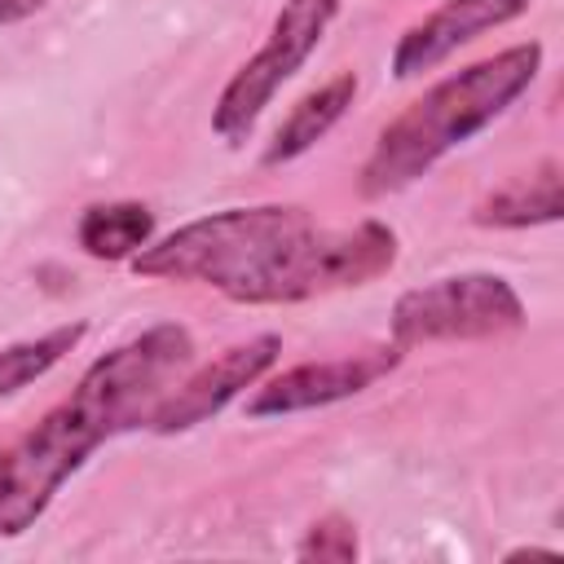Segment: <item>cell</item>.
Wrapping results in <instances>:
<instances>
[{
    "mask_svg": "<svg viewBox=\"0 0 564 564\" xmlns=\"http://www.w3.org/2000/svg\"><path fill=\"white\" fill-rule=\"evenodd\" d=\"M392 264L397 234L383 220L317 229L295 203L225 207L132 256L137 278L198 282L234 304H300L326 291L366 286Z\"/></svg>",
    "mask_w": 564,
    "mask_h": 564,
    "instance_id": "obj_1",
    "label": "cell"
},
{
    "mask_svg": "<svg viewBox=\"0 0 564 564\" xmlns=\"http://www.w3.org/2000/svg\"><path fill=\"white\" fill-rule=\"evenodd\" d=\"M542 70V44H511L485 62H471L441 84H432L414 106H405L375 141L361 163V194L388 198L427 176L449 150L467 145L498 115H507Z\"/></svg>",
    "mask_w": 564,
    "mask_h": 564,
    "instance_id": "obj_3",
    "label": "cell"
},
{
    "mask_svg": "<svg viewBox=\"0 0 564 564\" xmlns=\"http://www.w3.org/2000/svg\"><path fill=\"white\" fill-rule=\"evenodd\" d=\"M533 0H445L436 4L423 22H414L397 48H392V75L397 79H414L432 66H441L449 53H458L463 44H471L485 31H498L507 22H516L520 13H529Z\"/></svg>",
    "mask_w": 564,
    "mask_h": 564,
    "instance_id": "obj_8",
    "label": "cell"
},
{
    "mask_svg": "<svg viewBox=\"0 0 564 564\" xmlns=\"http://www.w3.org/2000/svg\"><path fill=\"white\" fill-rule=\"evenodd\" d=\"M352 97H357V75H352V70H339V75H330L322 88H313L308 97H300V101L291 106V115L278 123L273 141L264 145V167L291 163V159H300L304 150H313V145L348 115Z\"/></svg>",
    "mask_w": 564,
    "mask_h": 564,
    "instance_id": "obj_9",
    "label": "cell"
},
{
    "mask_svg": "<svg viewBox=\"0 0 564 564\" xmlns=\"http://www.w3.org/2000/svg\"><path fill=\"white\" fill-rule=\"evenodd\" d=\"M397 361H401V348L388 344V348H366V352H348V357H330V361L291 366L247 397V419H278V414H300V410H322V405L348 401V397L375 388L383 375H392Z\"/></svg>",
    "mask_w": 564,
    "mask_h": 564,
    "instance_id": "obj_7",
    "label": "cell"
},
{
    "mask_svg": "<svg viewBox=\"0 0 564 564\" xmlns=\"http://www.w3.org/2000/svg\"><path fill=\"white\" fill-rule=\"evenodd\" d=\"M335 13H339V0H286L278 9L264 44L229 75V84L212 106V132L225 145H242L251 137L256 119L278 97V88L317 53Z\"/></svg>",
    "mask_w": 564,
    "mask_h": 564,
    "instance_id": "obj_4",
    "label": "cell"
},
{
    "mask_svg": "<svg viewBox=\"0 0 564 564\" xmlns=\"http://www.w3.org/2000/svg\"><path fill=\"white\" fill-rule=\"evenodd\" d=\"M524 326V300L498 273H454L405 291L392 304V344H449V339H502Z\"/></svg>",
    "mask_w": 564,
    "mask_h": 564,
    "instance_id": "obj_5",
    "label": "cell"
},
{
    "mask_svg": "<svg viewBox=\"0 0 564 564\" xmlns=\"http://www.w3.org/2000/svg\"><path fill=\"white\" fill-rule=\"evenodd\" d=\"M84 322H70V326H53L35 339H18V344H4L0 348V401H9L13 392L31 388L35 379H44L66 352H75V344L84 339Z\"/></svg>",
    "mask_w": 564,
    "mask_h": 564,
    "instance_id": "obj_12",
    "label": "cell"
},
{
    "mask_svg": "<svg viewBox=\"0 0 564 564\" xmlns=\"http://www.w3.org/2000/svg\"><path fill=\"white\" fill-rule=\"evenodd\" d=\"M189 366L194 335L181 322H159L101 352L35 427L0 449V538L35 529L88 454L119 432L145 427L154 405Z\"/></svg>",
    "mask_w": 564,
    "mask_h": 564,
    "instance_id": "obj_2",
    "label": "cell"
},
{
    "mask_svg": "<svg viewBox=\"0 0 564 564\" xmlns=\"http://www.w3.org/2000/svg\"><path fill=\"white\" fill-rule=\"evenodd\" d=\"M48 4L53 0H0V26H13V22H22V18H31Z\"/></svg>",
    "mask_w": 564,
    "mask_h": 564,
    "instance_id": "obj_14",
    "label": "cell"
},
{
    "mask_svg": "<svg viewBox=\"0 0 564 564\" xmlns=\"http://www.w3.org/2000/svg\"><path fill=\"white\" fill-rule=\"evenodd\" d=\"M300 560H322V564H352L357 560V524L339 511L322 516L308 524L304 542L295 546Z\"/></svg>",
    "mask_w": 564,
    "mask_h": 564,
    "instance_id": "obj_13",
    "label": "cell"
},
{
    "mask_svg": "<svg viewBox=\"0 0 564 564\" xmlns=\"http://www.w3.org/2000/svg\"><path fill=\"white\" fill-rule=\"evenodd\" d=\"M278 357H282V335H273V330H264V335H256V339H247V344L225 348L216 361H207V366H198V370H185V375L172 383V392L154 405V414H150L145 427L172 436V432H189V427L207 423V419L220 414L238 392L256 388V383L273 370Z\"/></svg>",
    "mask_w": 564,
    "mask_h": 564,
    "instance_id": "obj_6",
    "label": "cell"
},
{
    "mask_svg": "<svg viewBox=\"0 0 564 564\" xmlns=\"http://www.w3.org/2000/svg\"><path fill=\"white\" fill-rule=\"evenodd\" d=\"M564 198H560V167L542 163L533 176H516L485 194L471 207V220L485 229H529V225H551L560 220Z\"/></svg>",
    "mask_w": 564,
    "mask_h": 564,
    "instance_id": "obj_10",
    "label": "cell"
},
{
    "mask_svg": "<svg viewBox=\"0 0 564 564\" xmlns=\"http://www.w3.org/2000/svg\"><path fill=\"white\" fill-rule=\"evenodd\" d=\"M154 238V212L145 203H93L75 225V242L93 260H132Z\"/></svg>",
    "mask_w": 564,
    "mask_h": 564,
    "instance_id": "obj_11",
    "label": "cell"
}]
</instances>
